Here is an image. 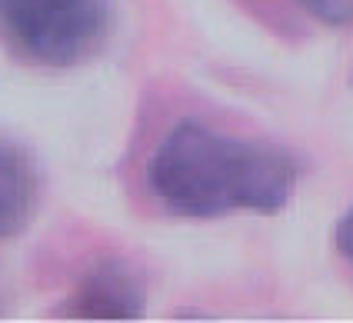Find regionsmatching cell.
I'll use <instances>...</instances> for the list:
<instances>
[{
	"instance_id": "cell-1",
	"label": "cell",
	"mask_w": 353,
	"mask_h": 323,
	"mask_svg": "<svg viewBox=\"0 0 353 323\" xmlns=\"http://www.w3.org/2000/svg\"><path fill=\"white\" fill-rule=\"evenodd\" d=\"M296 160L270 143L180 121L147 160V187L170 213L216 220L230 213H280L296 190Z\"/></svg>"
},
{
	"instance_id": "cell-2",
	"label": "cell",
	"mask_w": 353,
	"mask_h": 323,
	"mask_svg": "<svg viewBox=\"0 0 353 323\" xmlns=\"http://www.w3.org/2000/svg\"><path fill=\"white\" fill-rule=\"evenodd\" d=\"M110 30V0H0V41L37 67H80L103 50Z\"/></svg>"
},
{
	"instance_id": "cell-3",
	"label": "cell",
	"mask_w": 353,
	"mask_h": 323,
	"mask_svg": "<svg viewBox=\"0 0 353 323\" xmlns=\"http://www.w3.org/2000/svg\"><path fill=\"white\" fill-rule=\"evenodd\" d=\"M147 310V286L120 257L97 260L63 300L60 317L74 320H137Z\"/></svg>"
},
{
	"instance_id": "cell-4",
	"label": "cell",
	"mask_w": 353,
	"mask_h": 323,
	"mask_svg": "<svg viewBox=\"0 0 353 323\" xmlns=\"http://www.w3.org/2000/svg\"><path fill=\"white\" fill-rule=\"evenodd\" d=\"M40 200V174L34 157L0 137V240L17 237L34 220Z\"/></svg>"
},
{
	"instance_id": "cell-5",
	"label": "cell",
	"mask_w": 353,
	"mask_h": 323,
	"mask_svg": "<svg viewBox=\"0 0 353 323\" xmlns=\"http://www.w3.org/2000/svg\"><path fill=\"white\" fill-rule=\"evenodd\" d=\"M303 10L316 17L327 27H343V23H353V0H300Z\"/></svg>"
},
{
	"instance_id": "cell-6",
	"label": "cell",
	"mask_w": 353,
	"mask_h": 323,
	"mask_svg": "<svg viewBox=\"0 0 353 323\" xmlns=\"http://www.w3.org/2000/svg\"><path fill=\"white\" fill-rule=\"evenodd\" d=\"M336 250H340V257L350 263V270H353V207L336 223Z\"/></svg>"
}]
</instances>
